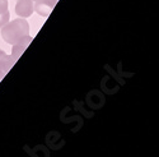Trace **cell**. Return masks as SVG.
<instances>
[{"label":"cell","mask_w":159,"mask_h":157,"mask_svg":"<svg viewBox=\"0 0 159 157\" xmlns=\"http://www.w3.org/2000/svg\"><path fill=\"white\" fill-rule=\"evenodd\" d=\"M33 0H18L16 4V14L20 18H28L34 12Z\"/></svg>","instance_id":"3"},{"label":"cell","mask_w":159,"mask_h":157,"mask_svg":"<svg viewBox=\"0 0 159 157\" xmlns=\"http://www.w3.org/2000/svg\"><path fill=\"white\" fill-rule=\"evenodd\" d=\"M8 10V0H0V13Z\"/></svg>","instance_id":"7"},{"label":"cell","mask_w":159,"mask_h":157,"mask_svg":"<svg viewBox=\"0 0 159 157\" xmlns=\"http://www.w3.org/2000/svg\"><path fill=\"white\" fill-rule=\"evenodd\" d=\"M9 18H10V13H9V10L0 13V28H2L3 26H5V24L9 22Z\"/></svg>","instance_id":"6"},{"label":"cell","mask_w":159,"mask_h":157,"mask_svg":"<svg viewBox=\"0 0 159 157\" xmlns=\"http://www.w3.org/2000/svg\"><path fill=\"white\" fill-rule=\"evenodd\" d=\"M16 64V60L11 55H8L7 52L0 50V79L7 75V73L11 69V67Z\"/></svg>","instance_id":"4"},{"label":"cell","mask_w":159,"mask_h":157,"mask_svg":"<svg viewBox=\"0 0 159 157\" xmlns=\"http://www.w3.org/2000/svg\"><path fill=\"white\" fill-rule=\"evenodd\" d=\"M0 30H2L0 33H2L3 40L9 45H14L16 42L30 35V24L25 18H18L11 22L9 21Z\"/></svg>","instance_id":"1"},{"label":"cell","mask_w":159,"mask_h":157,"mask_svg":"<svg viewBox=\"0 0 159 157\" xmlns=\"http://www.w3.org/2000/svg\"><path fill=\"white\" fill-rule=\"evenodd\" d=\"M31 42H32V37L28 35V36H25L24 38H22V40H19L18 42H16L14 45H11L13 46V49H11V56L14 58L16 61L20 58V55L25 51V49L28 47V45Z\"/></svg>","instance_id":"5"},{"label":"cell","mask_w":159,"mask_h":157,"mask_svg":"<svg viewBox=\"0 0 159 157\" xmlns=\"http://www.w3.org/2000/svg\"><path fill=\"white\" fill-rule=\"evenodd\" d=\"M33 2H37V0H33Z\"/></svg>","instance_id":"8"},{"label":"cell","mask_w":159,"mask_h":157,"mask_svg":"<svg viewBox=\"0 0 159 157\" xmlns=\"http://www.w3.org/2000/svg\"><path fill=\"white\" fill-rule=\"evenodd\" d=\"M57 0H37L33 4L34 12L42 17H48L52 9L55 8Z\"/></svg>","instance_id":"2"}]
</instances>
